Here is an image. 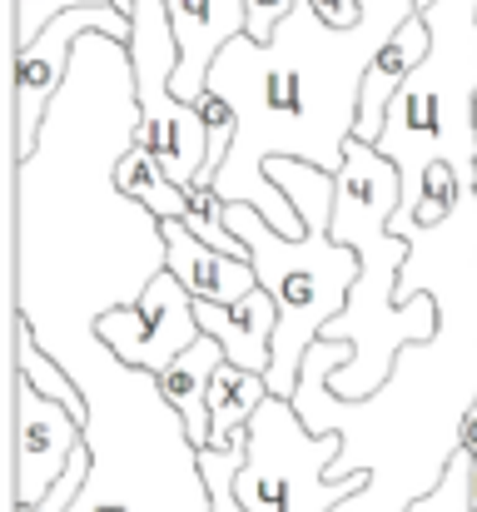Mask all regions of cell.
I'll list each match as a JSON object with an SVG mask.
<instances>
[{
	"mask_svg": "<svg viewBox=\"0 0 477 512\" xmlns=\"http://www.w3.org/2000/svg\"><path fill=\"white\" fill-rule=\"evenodd\" d=\"M468 463H473L468 468V498H473V512H477V453H468Z\"/></svg>",
	"mask_w": 477,
	"mask_h": 512,
	"instance_id": "obj_21",
	"label": "cell"
},
{
	"mask_svg": "<svg viewBox=\"0 0 477 512\" xmlns=\"http://www.w3.org/2000/svg\"><path fill=\"white\" fill-rule=\"evenodd\" d=\"M403 209V170L378 150L353 140L338 170V199H333V239L348 244L358 254V284L348 294V309L323 329V339H348L353 343V363L333 368L328 388L343 403L373 398L388 373L393 358L418 339L438 334V299L433 294H413L398 304V279L408 264V239L393 234V214Z\"/></svg>",
	"mask_w": 477,
	"mask_h": 512,
	"instance_id": "obj_5",
	"label": "cell"
},
{
	"mask_svg": "<svg viewBox=\"0 0 477 512\" xmlns=\"http://www.w3.org/2000/svg\"><path fill=\"white\" fill-rule=\"evenodd\" d=\"M194 319H199V329L209 339L224 348L229 363L269 378V368H274V334H279V304H274L269 289H254L239 304H199L194 299Z\"/></svg>",
	"mask_w": 477,
	"mask_h": 512,
	"instance_id": "obj_11",
	"label": "cell"
},
{
	"mask_svg": "<svg viewBox=\"0 0 477 512\" xmlns=\"http://www.w3.org/2000/svg\"><path fill=\"white\" fill-rule=\"evenodd\" d=\"M473 120H477V105H473Z\"/></svg>",
	"mask_w": 477,
	"mask_h": 512,
	"instance_id": "obj_22",
	"label": "cell"
},
{
	"mask_svg": "<svg viewBox=\"0 0 477 512\" xmlns=\"http://www.w3.org/2000/svg\"><path fill=\"white\" fill-rule=\"evenodd\" d=\"M468 453H458L453 458V468H448V478L428 493V498H418L408 512H473V498H468Z\"/></svg>",
	"mask_w": 477,
	"mask_h": 512,
	"instance_id": "obj_18",
	"label": "cell"
},
{
	"mask_svg": "<svg viewBox=\"0 0 477 512\" xmlns=\"http://www.w3.org/2000/svg\"><path fill=\"white\" fill-rule=\"evenodd\" d=\"M120 189L130 194V199H140L150 214H155L159 224H169V219H189V189H179L164 165H159L155 150H145V145H135L125 160H120Z\"/></svg>",
	"mask_w": 477,
	"mask_h": 512,
	"instance_id": "obj_16",
	"label": "cell"
},
{
	"mask_svg": "<svg viewBox=\"0 0 477 512\" xmlns=\"http://www.w3.org/2000/svg\"><path fill=\"white\" fill-rule=\"evenodd\" d=\"M164 5H169V25L179 40L174 95L184 105H199V95L209 90V70H214L219 50L249 30L244 0H164Z\"/></svg>",
	"mask_w": 477,
	"mask_h": 512,
	"instance_id": "obj_10",
	"label": "cell"
},
{
	"mask_svg": "<svg viewBox=\"0 0 477 512\" xmlns=\"http://www.w3.org/2000/svg\"><path fill=\"white\" fill-rule=\"evenodd\" d=\"M130 65H135V90H140V145L155 150L164 174L179 189H194L209 165V125L199 105H184L174 95V70H179V40L169 25L164 0H135L130 10Z\"/></svg>",
	"mask_w": 477,
	"mask_h": 512,
	"instance_id": "obj_7",
	"label": "cell"
},
{
	"mask_svg": "<svg viewBox=\"0 0 477 512\" xmlns=\"http://www.w3.org/2000/svg\"><path fill=\"white\" fill-rule=\"evenodd\" d=\"M164 244H169L164 269H169L199 304H239L244 294L259 289V274H254L249 259H234V254L209 249L199 234L184 229V219H169V224H164Z\"/></svg>",
	"mask_w": 477,
	"mask_h": 512,
	"instance_id": "obj_12",
	"label": "cell"
},
{
	"mask_svg": "<svg viewBox=\"0 0 477 512\" xmlns=\"http://www.w3.org/2000/svg\"><path fill=\"white\" fill-rule=\"evenodd\" d=\"M393 234L408 239L398 304L433 294L438 334L408 343L393 358L388 383L358 403H343L328 388L333 368L353 363V343L318 339L304 353L289 403L299 408L309 433L343 438L333 478L398 473L433 493L463 453V423L477 403V189L463 194V204L443 224H418L398 209Z\"/></svg>",
	"mask_w": 477,
	"mask_h": 512,
	"instance_id": "obj_2",
	"label": "cell"
},
{
	"mask_svg": "<svg viewBox=\"0 0 477 512\" xmlns=\"http://www.w3.org/2000/svg\"><path fill=\"white\" fill-rule=\"evenodd\" d=\"M264 398H274L264 373L224 363L209 383V448H239L249 433V418L259 413Z\"/></svg>",
	"mask_w": 477,
	"mask_h": 512,
	"instance_id": "obj_15",
	"label": "cell"
},
{
	"mask_svg": "<svg viewBox=\"0 0 477 512\" xmlns=\"http://www.w3.org/2000/svg\"><path fill=\"white\" fill-rule=\"evenodd\" d=\"M343 453L338 433H309L289 398H264L244 433V468L234 473V498L244 512H333L363 478H333Z\"/></svg>",
	"mask_w": 477,
	"mask_h": 512,
	"instance_id": "obj_6",
	"label": "cell"
},
{
	"mask_svg": "<svg viewBox=\"0 0 477 512\" xmlns=\"http://www.w3.org/2000/svg\"><path fill=\"white\" fill-rule=\"evenodd\" d=\"M85 443V423L15 373V508L40 503Z\"/></svg>",
	"mask_w": 477,
	"mask_h": 512,
	"instance_id": "obj_9",
	"label": "cell"
},
{
	"mask_svg": "<svg viewBox=\"0 0 477 512\" xmlns=\"http://www.w3.org/2000/svg\"><path fill=\"white\" fill-rule=\"evenodd\" d=\"M100 343L130 363V368H145V373H164L189 343L204 339L199 319H194V294L164 269L155 284L145 289V299L135 309H115L100 319Z\"/></svg>",
	"mask_w": 477,
	"mask_h": 512,
	"instance_id": "obj_8",
	"label": "cell"
},
{
	"mask_svg": "<svg viewBox=\"0 0 477 512\" xmlns=\"http://www.w3.org/2000/svg\"><path fill=\"white\" fill-rule=\"evenodd\" d=\"M90 403V483L70 512H214L199 448L159 393V378L120 363L100 334L55 353Z\"/></svg>",
	"mask_w": 477,
	"mask_h": 512,
	"instance_id": "obj_4",
	"label": "cell"
},
{
	"mask_svg": "<svg viewBox=\"0 0 477 512\" xmlns=\"http://www.w3.org/2000/svg\"><path fill=\"white\" fill-rule=\"evenodd\" d=\"M199 468H204V483L214 493V512H244L234 498V473L244 468V443L239 448H204Z\"/></svg>",
	"mask_w": 477,
	"mask_h": 512,
	"instance_id": "obj_17",
	"label": "cell"
},
{
	"mask_svg": "<svg viewBox=\"0 0 477 512\" xmlns=\"http://www.w3.org/2000/svg\"><path fill=\"white\" fill-rule=\"evenodd\" d=\"M130 45L90 30L55 90L40 145L10 165V309L55 358L164 274V224L120 189L140 145Z\"/></svg>",
	"mask_w": 477,
	"mask_h": 512,
	"instance_id": "obj_1",
	"label": "cell"
},
{
	"mask_svg": "<svg viewBox=\"0 0 477 512\" xmlns=\"http://www.w3.org/2000/svg\"><path fill=\"white\" fill-rule=\"evenodd\" d=\"M309 5L323 15V25H333V30H348V25L363 20V0H309Z\"/></svg>",
	"mask_w": 477,
	"mask_h": 512,
	"instance_id": "obj_20",
	"label": "cell"
},
{
	"mask_svg": "<svg viewBox=\"0 0 477 512\" xmlns=\"http://www.w3.org/2000/svg\"><path fill=\"white\" fill-rule=\"evenodd\" d=\"M294 5H304V0H244V15H249V40H259V45H269L274 40V30L294 15Z\"/></svg>",
	"mask_w": 477,
	"mask_h": 512,
	"instance_id": "obj_19",
	"label": "cell"
},
{
	"mask_svg": "<svg viewBox=\"0 0 477 512\" xmlns=\"http://www.w3.org/2000/svg\"><path fill=\"white\" fill-rule=\"evenodd\" d=\"M428 55H433V30H428L423 15H408V20L398 25V35L378 50V60H373L368 80H363V110H358V135H353V140L378 145L383 120H388V105H393L398 90L428 65Z\"/></svg>",
	"mask_w": 477,
	"mask_h": 512,
	"instance_id": "obj_13",
	"label": "cell"
},
{
	"mask_svg": "<svg viewBox=\"0 0 477 512\" xmlns=\"http://www.w3.org/2000/svg\"><path fill=\"white\" fill-rule=\"evenodd\" d=\"M224 363H229L224 348L204 334V339L189 343V348L159 373V393L174 403V413L184 418V428H189V438H194L199 453L209 448V383H214V373H219Z\"/></svg>",
	"mask_w": 477,
	"mask_h": 512,
	"instance_id": "obj_14",
	"label": "cell"
},
{
	"mask_svg": "<svg viewBox=\"0 0 477 512\" xmlns=\"http://www.w3.org/2000/svg\"><path fill=\"white\" fill-rule=\"evenodd\" d=\"M418 15V0H363V20L348 30L323 25L314 5L274 30L269 45L239 35L219 50L209 90L234 110V150L214 179L224 204L259 209L284 239H304V219L269 179V160H304L338 174L358 135L363 80L398 25Z\"/></svg>",
	"mask_w": 477,
	"mask_h": 512,
	"instance_id": "obj_3",
	"label": "cell"
}]
</instances>
